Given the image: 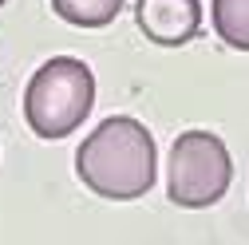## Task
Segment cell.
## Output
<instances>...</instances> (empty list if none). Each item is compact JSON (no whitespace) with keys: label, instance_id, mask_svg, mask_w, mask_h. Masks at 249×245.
<instances>
[{"label":"cell","instance_id":"obj_6","mask_svg":"<svg viewBox=\"0 0 249 245\" xmlns=\"http://www.w3.org/2000/svg\"><path fill=\"white\" fill-rule=\"evenodd\" d=\"M127 0H52V12L71 28H107Z\"/></svg>","mask_w":249,"mask_h":245},{"label":"cell","instance_id":"obj_5","mask_svg":"<svg viewBox=\"0 0 249 245\" xmlns=\"http://www.w3.org/2000/svg\"><path fill=\"white\" fill-rule=\"evenodd\" d=\"M210 20H213V32L226 48L249 52V0H213Z\"/></svg>","mask_w":249,"mask_h":245},{"label":"cell","instance_id":"obj_7","mask_svg":"<svg viewBox=\"0 0 249 245\" xmlns=\"http://www.w3.org/2000/svg\"><path fill=\"white\" fill-rule=\"evenodd\" d=\"M4 4H8V0H0V8H4Z\"/></svg>","mask_w":249,"mask_h":245},{"label":"cell","instance_id":"obj_2","mask_svg":"<svg viewBox=\"0 0 249 245\" xmlns=\"http://www.w3.org/2000/svg\"><path fill=\"white\" fill-rule=\"evenodd\" d=\"M95 107V75L75 55H55L36 68L24 91V122L40 139H68Z\"/></svg>","mask_w":249,"mask_h":245},{"label":"cell","instance_id":"obj_1","mask_svg":"<svg viewBox=\"0 0 249 245\" xmlns=\"http://www.w3.org/2000/svg\"><path fill=\"white\" fill-rule=\"evenodd\" d=\"M79 182L107 202H135L154 186L159 150L146 122L135 115H111L75 150Z\"/></svg>","mask_w":249,"mask_h":245},{"label":"cell","instance_id":"obj_3","mask_svg":"<svg viewBox=\"0 0 249 245\" xmlns=\"http://www.w3.org/2000/svg\"><path fill=\"white\" fill-rule=\"evenodd\" d=\"M233 182V158L213 131H182L170 146L166 194L178 210H206L226 198Z\"/></svg>","mask_w":249,"mask_h":245},{"label":"cell","instance_id":"obj_4","mask_svg":"<svg viewBox=\"0 0 249 245\" xmlns=\"http://www.w3.org/2000/svg\"><path fill=\"white\" fill-rule=\"evenodd\" d=\"M139 32L159 48H182L202 32L198 0H135Z\"/></svg>","mask_w":249,"mask_h":245}]
</instances>
